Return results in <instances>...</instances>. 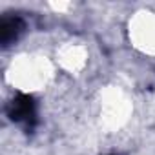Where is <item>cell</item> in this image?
Returning <instances> with one entry per match:
<instances>
[{"mask_svg":"<svg viewBox=\"0 0 155 155\" xmlns=\"http://www.w3.org/2000/svg\"><path fill=\"white\" fill-rule=\"evenodd\" d=\"M24 29H26V24L20 17L4 15L2 20H0V44H2V48H9L11 44H15L24 33Z\"/></svg>","mask_w":155,"mask_h":155,"instance_id":"cell-2","label":"cell"},{"mask_svg":"<svg viewBox=\"0 0 155 155\" xmlns=\"http://www.w3.org/2000/svg\"><path fill=\"white\" fill-rule=\"evenodd\" d=\"M8 117L11 122L22 126L26 131H33L37 126V102L29 93H17L8 104Z\"/></svg>","mask_w":155,"mask_h":155,"instance_id":"cell-1","label":"cell"}]
</instances>
